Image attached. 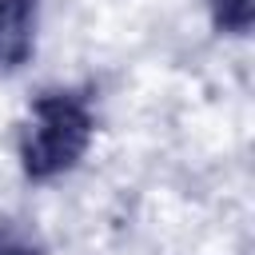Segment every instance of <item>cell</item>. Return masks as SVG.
Wrapping results in <instances>:
<instances>
[{"label":"cell","mask_w":255,"mask_h":255,"mask_svg":"<svg viewBox=\"0 0 255 255\" xmlns=\"http://www.w3.org/2000/svg\"><path fill=\"white\" fill-rule=\"evenodd\" d=\"M211 20L219 32L247 36L251 20H255V0H211Z\"/></svg>","instance_id":"3957f363"},{"label":"cell","mask_w":255,"mask_h":255,"mask_svg":"<svg viewBox=\"0 0 255 255\" xmlns=\"http://www.w3.org/2000/svg\"><path fill=\"white\" fill-rule=\"evenodd\" d=\"M0 255H40V247L28 235H20V231L0 227Z\"/></svg>","instance_id":"277c9868"},{"label":"cell","mask_w":255,"mask_h":255,"mask_svg":"<svg viewBox=\"0 0 255 255\" xmlns=\"http://www.w3.org/2000/svg\"><path fill=\"white\" fill-rule=\"evenodd\" d=\"M40 0H0V72H20L36 48Z\"/></svg>","instance_id":"7a4b0ae2"},{"label":"cell","mask_w":255,"mask_h":255,"mask_svg":"<svg viewBox=\"0 0 255 255\" xmlns=\"http://www.w3.org/2000/svg\"><path fill=\"white\" fill-rule=\"evenodd\" d=\"M92 112L76 92H44L20 131V167L32 183L72 171L92 143Z\"/></svg>","instance_id":"6da1fadb"}]
</instances>
